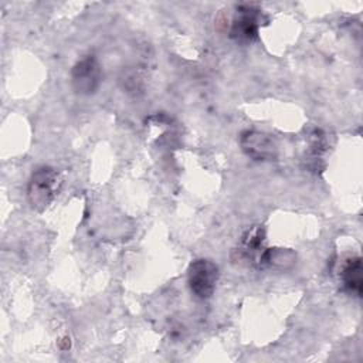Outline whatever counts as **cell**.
<instances>
[{
  "label": "cell",
  "instance_id": "1",
  "mask_svg": "<svg viewBox=\"0 0 363 363\" xmlns=\"http://www.w3.org/2000/svg\"><path fill=\"white\" fill-rule=\"evenodd\" d=\"M61 184L62 179L55 169L50 166L35 169L27 186V199L30 206L37 211L47 208L58 194Z\"/></svg>",
  "mask_w": 363,
  "mask_h": 363
},
{
  "label": "cell",
  "instance_id": "2",
  "mask_svg": "<svg viewBox=\"0 0 363 363\" xmlns=\"http://www.w3.org/2000/svg\"><path fill=\"white\" fill-rule=\"evenodd\" d=\"M218 281V267L207 258L194 259L187 269V282L191 294L199 299H208Z\"/></svg>",
  "mask_w": 363,
  "mask_h": 363
},
{
  "label": "cell",
  "instance_id": "3",
  "mask_svg": "<svg viewBox=\"0 0 363 363\" xmlns=\"http://www.w3.org/2000/svg\"><path fill=\"white\" fill-rule=\"evenodd\" d=\"M102 81V72L98 60L94 55H85L71 69L72 89L78 95H92L98 91Z\"/></svg>",
  "mask_w": 363,
  "mask_h": 363
},
{
  "label": "cell",
  "instance_id": "4",
  "mask_svg": "<svg viewBox=\"0 0 363 363\" xmlns=\"http://www.w3.org/2000/svg\"><path fill=\"white\" fill-rule=\"evenodd\" d=\"M264 16L261 10L254 4H241L237 7V13L233 18L230 37L240 43H251L257 40L259 26Z\"/></svg>",
  "mask_w": 363,
  "mask_h": 363
},
{
  "label": "cell",
  "instance_id": "5",
  "mask_svg": "<svg viewBox=\"0 0 363 363\" xmlns=\"http://www.w3.org/2000/svg\"><path fill=\"white\" fill-rule=\"evenodd\" d=\"M241 150L251 159L265 162L275 160L278 147L274 138L259 130H245L240 136Z\"/></svg>",
  "mask_w": 363,
  "mask_h": 363
},
{
  "label": "cell",
  "instance_id": "6",
  "mask_svg": "<svg viewBox=\"0 0 363 363\" xmlns=\"http://www.w3.org/2000/svg\"><path fill=\"white\" fill-rule=\"evenodd\" d=\"M342 291L353 295L362 296L363 291V278H362V258L360 257H350L343 261L340 272H339Z\"/></svg>",
  "mask_w": 363,
  "mask_h": 363
},
{
  "label": "cell",
  "instance_id": "7",
  "mask_svg": "<svg viewBox=\"0 0 363 363\" xmlns=\"http://www.w3.org/2000/svg\"><path fill=\"white\" fill-rule=\"evenodd\" d=\"M264 240H265V231L262 227L257 225V227L248 230L244 234L240 248H238L240 257L247 259L251 264H255L259 268V262L267 250L264 247Z\"/></svg>",
  "mask_w": 363,
  "mask_h": 363
}]
</instances>
